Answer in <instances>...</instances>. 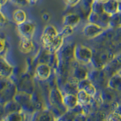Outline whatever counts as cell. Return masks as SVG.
I'll return each mask as SVG.
<instances>
[{"mask_svg":"<svg viewBox=\"0 0 121 121\" xmlns=\"http://www.w3.org/2000/svg\"><path fill=\"white\" fill-rule=\"evenodd\" d=\"M93 54L92 50L84 45L78 44L73 50V58L79 64H87L91 62Z\"/></svg>","mask_w":121,"mask_h":121,"instance_id":"cell-1","label":"cell"},{"mask_svg":"<svg viewBox=\"0 0 121 121\" xmlns=\"http://www.w3.org/2000/svg\"><path fill=\"white\" fill-rule=\"evenodd\" d=\"M14 99L22 107L23 112L33 113L36 110L32 100V95L24 91H17Z\"/></svg>","mask_w":121,"mask_h":121,"instance_id":"cell-2","label":"cell"},{"mask_svg":"<svg viewBox=\"0 0 121 121\" xmlns=\"http://www.w3.org/2000/svg\"><path fill=\"white\" fill-rule=\"evenodd\" d=\"M110 19V15L105 12L102 14H97L91 12L88 16V22L96 24L104 29L109 26Z\"/></svg>","mask_w":121,"mask_h":121,"instance_id":"cell-3","label":"cell"},{"mask_svg":"<svg viewBox=\"0 0 121 121\" xmlns=\"http://www.w3.org/2000/svg\"><path fill=\"white\" fill-rule=\"evenodd\" d=\"M51 66L47 63H40L37 65L35 70V77L39 81L47 80L51 76Z\"/></svg>","mask_w":121,"mask_h":121,"instance_id":"cell-4","label":"cell"},{"mask_svg":"<svg viewBox=\"0 0 121 121\" xmlns=\"http://www.w3.org/2000/svg\"><path fill=\"white\" fill-rule=\"evenodd\" d=\"M17 93V90L15 84L12 82H9L6 87L1 89V101L2 104L14 99Z\"/></svg>","mask_w":121,"mask_h":121,"instance_id":"cell-5","label":"cell"},{"mask_svg":"<svg viewBox=\"0 0 121 121\" xmlns=\"http://www.w3.org/2000/svg\"><path fill=\"white\" fill-rule=\"evenodd\" d=\"M105 29L96 24L89 22L83 28L82 33L85 37L93 38L102 34Z\"/></svg>","mask_w":121,"mask_h":121,"instance_id":"cell-6","label":"cell"},{"mask_svg":"<svg viewBox=\"0 0 121 121\" xmlns=\"http://www.w3.org/2000/svg\"><path fill=\"white\" fill-rule=\"evenodd\" d=\"M17 30L21 37L32 39L35 31V25L32 22L26 21L17 25Z\"/></svg>","mask_w":121,"mask_h":121,"instance_id":"cell-7","label":"cell"},{"mask_svg":"<svg viewBox=\"0 0 121 121\" xmlns=\"http://www.w3.org/2000/svg\"><path fill=\"white\" fill-rule=\"evenodd\" d=\"M59 33L57 31L56 29L52 25H48L44 28L42 34L41 43L43 47L45 46L50 41H52L54 38L56 37Z\"/></svg>","mask_w":121,"mask_h":121,"instance_id":"cell-8","label":"cell"},{"mask_svg":"<svg viewBox=\"0 0 121 121\" xmlns=\"http://www.w3.org/2000/svg\"><path fill=\"white\" fill-rule=\"evenodd\" d=\"M63 96L62 93L56 87H54L50 90L48 94V99L52 106L62 107L64 105L63 104Z\"/></svg>","mask_w":121,"mask_h":121,"instance_id":"cell-9","label":"cell"},{"mask_svg":"<svg viewBox=\"0 0 121 121\" xmlns=\"http://www.w3.org/2000/svg\"><path fill=\"white\" fill-rule=\"evenodd\" d=\"M64 38L60 34H58L56 37L50 42L44 48L49 53H56L62 47L64 43Z\"/></svg>","mask_w":121,"mask_h":121,"instance_id":"cell-10","label":"cell"},{"mask_svg":"<svg viewBox=\"0 0 121 121\" xmlns=\"http://www.w3.org/2000/svg\"><path fill=\"white\" fill-rule=\"evenodd\" d=\"M78 88V90H84L85 92L93 98H95L97 95L96 88L88 78L79 81Z\"/></svg>","mask_w":121,"mask_h":121,"instance_id":"cell-11","label":"cell"},{"mask_svg":"<svg viewBox=\"0 0 121 121\" xmlns=\"http://www.w3.org/2000/svg\"><path fill=\"white\" fill-rule=\"evenodd\" d=\"M55 116L50 110L47 109L36 110L32 113V121H53Z\"/></svg>","mask_w":121,"mask_h":121,"instance_id":"cell-12","label":"cell"},{"mask_svg":"<svg viewBox=\"0 0 121 121\" xmlns=\"http://www.w3.org/2000/svg\"><path fill=\"white\" fill-rule=\"evenodd\" d=\"M63 104L68 110H72L79 104L76 95L65 93L63 96Z\"/></svg>","mask_w":121,"mask_h":121,"instance_id":"cell-13","label":"cell"},{"mask_svg":"<svg viewBox=\"0 0 121 121\" xmlns=\"http://www.w3.org/2000/svg\"><path fill=\"white\" fill-rule=\"evenodd\" d=\"M3 110L6 115L9 113L22 111V107L15 99L10 100L3 104Z\"/></svg>","mask_w":121,"mask_h":121,"instance_id":"cell-14","label":"cell"},{"mask_svg":"<svg viewBox=\"0 0 121 121\" xmlns=\"http://www.w3.org/2000/svg\"><path fill=\"white\" fill-rule=\"evenodd\" d=\"M13 72V67L4 58H1V77L8 79Z\"/></svg>","mask_w":121,"mask_h":121,"instance_id":"cell-15","label":"cell"},{"mask_svg":"<svg viewBox=\"0 0 121 121\" xmlns=\"http://www.w3.org/2000/svg\"><path fill=\"white\" fill-rule=\"evenodd\" d=\"M81 21V17L76 13H70L63 18V25L74 28L77 26Z\"/></svg>","mask_w":121,"mask_h":121,"instance_id":"cell-16","label":"cell"},{"mask_svg":"<svg viewBox=\"0 0 121 121\" xmlns=\"http://www.w3.org/2000/svg\"><path fill=\"white\" fill-rule=\"evenodd\" d=\"M19 48L22 53L27 54L33 50L34 44L30 38L21 37L19 42Z\"/></svg>","mask_w":121,"mask_h":121,"instance_id":"cell-17","label":"cell"},{"mask_svg":"<svg viewBox=\"0 0 121 121\" xmlns=\"http://www.w3.org/2000/svg\"><path fill=\"white\" fill-rule=\"evenodd\" d=\"M104 12L113 15L119 12V2L117 0H108L104 3Z\"/></svg>","mask_w":121,"mask_h":121,"instance_id":"cell-18","label":"cell"},{"mask_svg":"<svg viewBox=\"0 0 121 121\" xmlns=\"http://www.w3.org/2000/svg\"><path fill=\"white\" fill-rule=\"evenodd\" d=\"M76 96H77L79 104L82 106L87 105L89 104H91L93 100V98L90 96L84 90H79Z\"/></svg>","mask_w":121,"mask_h":121,"instance_id":"cell-19","label":"cell"},{"mask_svg":"<svg viewBox=\"0 0 121 121\" xmlns=\"http://www.w3.org/2000/svg\"><path fill=\"white\" fill-rule=\"evenodd\" d=\"M13 19L17 25L23 23L27 20L26 13L22 9H17L13 14Z\"/></svg>","mask_w":121,"mask_h":121,"instance_id":"cell-20","label":"cell"},{"mask_svg":"<svg viewBox=\"0 0 121 121\" xmlns=\"http://www.w3.org/2000/svg\"><path fill=\"white\" fill-rule=\"evenodd\" d=\"M25 115L23 111L20 112H13V113H9L6 115L4 117V121H22L25 120Z\"/></svg>","mask_w":121,"mask_h":121,"instance_id":"cell-21","label":"cell"},{"mask_svg":"<svg viewBox=\"0 0 121 121\" xmlns=\"http://www.w3.org/2000/svg\"><path fill=\"white\" fill-rule=\"evenodd\" d=\"M73 76L81 81L88 78V73L82 66H77L74 67L73 70Z\"/></svg>","mask_w":121,"mask_h":121,"instance_id":"cell-22","label":"cell"},{"mask_svg":"<svg viewBox=\"0 0 121 121\" xmlns=\"http://www.w3.org/2000/svg\"><path fill=\"white\" fill-rule=\"evenodd\" d=\"M108 87L110 88L115 90H119L121 89V77H118L117 76H113L110 79L108 84Z\"/></svg>","mask_w":121,"mask_h":121,"instance_id":"cell-23","label":"cell"},{"mask_svg":"<svg viewBox=\"0 0 121 121\" xmlns=\"http://www.w3.org/2000/svg\"><path fill=\"white\" fill-rule=\"evenodd\" d=\"M91 12L97 14H102L104 13V3H100L96 0H94L91 5Z\"/></svg>","mask_w":121,"mask_h":121,"instance_id":"cell-24","label":"cell"},{"mask_svg":"<svg viewBox=\"0 0 121 121\" xmlns=\"http://www.w3.org/2000/svg\"><path fill=\"white\" fill-rule=\"evenodd\" d=\"M73 32V28L70 26H64V27L62 28V30L59 32V34L64 38L68 37V36L72 35Z\"/></svg>","mask_w":121,"mask_h":121,"instance_id":"cell-25","label":"cell"},{"mask_svg":"<svg viewBox=\"0 0 121 121\" xmlns=\"http://www.w3.org/2000/svg\"><path fill=\"white\" fill-rule=\"evenodd\" d=\"M107 116V117H106L105 119L107 121H121V114H119L118 113L116 112H112Z\"/></svg>","mask_w":121,"mask_h":121,"instance_id":"cell-26","label":"cell"},{"mask_svg":"<svg viewBox=\"0 0 121 121\" xmlns=\"http://www.w3.org/2000/svg\"><path fill=\"white\" fill-rule=\"evenodd\" d=\"M13 4H16L18 6L24 7L29 4L28 0H10Z\"/></svg>","mask_w":121,"mask_h":121,"instance_id":"cell-27","label":"cell"},{"mask_svg":"<svg viewBox=\"0 0 121 121\" xmlns=\"http://www.w3.org/2000/svg\"><path fill=\"white\" fill-rule=\"evenodd\" d=\"M65 1L68 5L72 7L76 6L81 1V0H65Z\"/></svg>","mask_w":121,"mask_h":121,"instance_id":"cell-28","label":"cell"},{"mask_svg":"<svg viewBox=\"0 0 121 121\" xmlns=\"http://www.w3.org/2000/svg\"><path fill=\"white\" fill-rule=\"evenodd\" d=\"M1 19H0V22H1V27H3L7 24V19L6 18V16L3 13V12H1Z\"/></svg>","mask_w":121,"mask_h":121,"instance_id":"cell-29","label":"cell"},{"mask_svg":"<svg viewBox=\"0 0 121 121\" xmlns=\"http://www.w3.org/2000/svg\"><path fill=\"white\" fill-rule=\"evenodd\" d=\"M0 44H1V48H0V52L3 53V52L5 50L6 48V40L4 39L1 38V41H0Z\"/></svg>","mask_w":121,"mask_h":121,"instance_id":"cell-30","label":"cell"},{"mask_svg":"<svg viewBox=\"0 0 121 121\" xmlns=\"http://www.w3.org/2000/svg\"><path fill=\"white\" fill-rule=\"evenodd\" d=\"M38 0H28L29 4H32V5L36 4V3L38 2Z\"/></svg>","mask_w":121,"mask_h":121,"instance_id":"cell-31","label":"cell"},{"mask_svg":"<svg viewBox=\"0 0 121 121\" xmlns=\"http://www.w3.org/2000/svg\"><path fill=\"white\" fill-rule=\"evenodd\" d=\"M7 1H8V0H1V7H2L5 4H6Z\"/></svg>","mask_w":121,"mask_h":121,"instance_id":"cell-32","label":"cell"},{"mask_svg":"<svg viewBox=\"0 0 121 121\" xmlns=\"http://www.w3.org/2000/svg\"><path fill=\"white\" fill-rule=\"evenodd\" d=\"M96 1H98L100 2V3H105V2L107 1H108V0H96Z\"/></svg>","mask_w":121,"mask_h":121,"instance_id":"cell-33","label":"cell"}]
</instances>
